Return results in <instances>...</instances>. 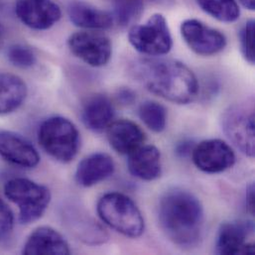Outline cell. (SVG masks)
<instances>
[{
  "instance_id": "6da1fadb",
  "label": "cell",
  "mask_w": 255,
  "mask_h": 255,
  "mask_svg": "<svg viewBox=\"0 0 255 255\" xmlns=\"http://www.w3.org/2000/svg\"><path fill=\"white\" fill-rule=\"evenodd\" d=\"M158 221L165 236L175 245L192 248L202 239L205 215L200 200L183 189L167 191L158 205Z\"/></svg>"
},
{
  "instance_id": "7a4b0ae2",
  "label": "cell",
  "mask_w": 255,
  "mask_h": 255,
  "mask_svg": "<svg viewBox=\"0 0 255 255\" xmlns=\"http://www.w3.org/2000/svg\"><path fill=\"white\" fill-rule=\"evenodd\" d=\"M137 74L149 92L168 102L188 105L198 96L199 84L195 74L179 61H143Z\"/></svg>"
},
{
  "instance_id": "3957f363",
  "label": "cell",
  "mask_w": 255,
  "mask_h": 255,
  "mask_svg": "<svg viewBox=\"0 0 255 255\" xmlns=\"http://www.w3.org/2000/svg\"><path fill=\"white\" fill-rule=\"evenodd\" d=\"M97 211L101 220L125 237L136 239L145 229L143 216L128 196L114 192L104 195L98 202Z\"/></svg>"
},
{
  "instance_id": "277c9868",
  "label": "cell",
  "mask_w": 255,
  "mask_h": 255,
  "mask_svg": "<svg viewBox=\"0 0 255 255\" xmlns=\"http://www.w3.org/2000/svg\"><path fill=\"white\" fill-rule=\"evenodd\" d=\"M38 140L52 158L62 163L71 162L81 145L78 128L63 117H52L44 121L39 128Z\"/></svg>"
},
{
  "instance_id": "5b68a950",
  "label": "cell",
  "mask_w": 255,
  "mask_h": 255,
  "mask_svg": "<svg viewBox=\"0 0 255 255\" xmlns=\"http://www.w3.org/2000/svg\"><path fill=\"white\" fill-rule=\"evenodd\" d=\"M6 198L17 205L18 220L22 225L38 221L46 212L51 194L47 187L26 178H14L4 186Z\"/></svg>"
},
{
  "instance_id": "8992f818",
  "label": "cell",
  "mask_w": 255,
  "mask_h": 255,
  "mask_svg": "<svg viewBox=\"0 0 255 255\" xmlns=\"http://www.w3.org/2000/svg\"><path fill=\"white\" fill-rule=\"evenodd\" d=\"M128 40L139 53L147 56H164L173 46L167 20L162 14L152 15L144 24L132 27Z\"/></svg>"
},
{
  "instance_id": "52a82bcc",
  "label": "cell",
  "mask_w": 255,
  "mask_h": 255,
  "mask_svg": "<svg viewBox=\"0 0 255 255\" xmlns=\"http://www.w3.org/2000/svg\"><path fill=\"white\" fill-rule=\"evenodd\" d=\"M255 111L248 107H234L225 113L222 127L225 134L242 153L255 157Z\"/></svg>"
},
{
  "instance_id": "ba28073f",
  "label": "cell",
  "mask_w": 255,
  "mask_h": 255,
  "mask_svg": "<svg viewBox=\"0 0 255 255\" xmlns=\"http://www.w3.org/2000/svg\"><path fill=\"white\" fill-rule=\"evenodd\" d=\"M71 52L91 67L106 66L113 54V46L109 37L96 32L82 31L74 33L68 39Z\"/></svg>"
},
{
  "instance_id": "9c48e42d",
  "label": "cell",
  "mask_w": 255,
  "mask_h": 255,
  "mask_svg": "<svg viewBox=\"0 0 255 255\" xmlns=\"http://www.w3.org/2000/svg\"><path fill=\"white\" fill-rule=\"evenodd\" d=\"M195 166L204 173L218 174L232 168L236 163L233 148L222 139H208L192 149Z\"/></svg>"
},
{
  "instance_id": "30bf717a",
  "label": "cell",
  "mask_w": 255,
  "mask_h": 255,
  "mask_svg": "<svg viewBox=\"0 0 255 255\" xmlns=\"http://www.w3.org/2000/svg\"><path fill=\"white\" fill-rule=\"evenodd\" d=\"M181 34L189 48L200 56L216 55L227 46L224 33L197 19L185 20L181 25Z\"/></svg>"
},
{
  "instance_id": "8fae6325",
  "label": "cell",
  "mask_w": 255,
  "mask_h": 255,
  "mask_svg": "<svg viewBox=\"0 0 255 255\" xmlns=\"http://www.w3.org/2000/svg\"><path fill=\"white\" fill-rule=\"evenodd\" d=\"M253 222H229L221 226L218 234L216 252L219 255H255L254 243L248 242L254 234Z\"/></svg>"
},
{
  "instance_id": "7c38bea8",
  "label": "cell",
  "mask_w": 255,
  "mask_h": 255,
  "mask_svg": "<svg viewBox=\"0 0 255 255\" xmlns=\"http://www.w3.org/2000/svg\"><path fill=\"white\" fill-rule=\"evenodd\" d=\"M15 12L24 25L34 30H47L62 16L60 6L53 0H17Z\"/></svg>"
},
{
  "instance_id": "4fadbf2b",
  "label": "cell",
  "mask_w": 255,
  "mask_h": 255,
  "mask_svg": "<svg viewBox=\"0 0 255 255\" xmlns=\"http://www.w3.org/2000/svg\"><path fill=\"white\" fill-rule=\"evenodd\" d=\"M0 156L22 168H34L40 162L37 149L26 138L12 131H0Z\"/></svg>"
},
{
  "instance_id": "5bb4252c",
  "label": "cell",
  "mask_w": 255,
  "mask_h": 255,
  "mask_svg": "<svg viewBox=\"0 0 255 255\" xmlns=\"http://www.w3.org/2000/svg\"><path fill=\"white\" fill-rule=\"evenodd\" d=\"M115 173L113 158L105 153H95L84 158L78 165L76 181L82 187H93Z\"/></svg>"
},
{
  "instance_id": "9a60e30c",
  "label": "cell",
  "mask_w": 255,
  "mask_h": 255,
  "mask_svg": "<svg viewBox=\"0 0 255 255\" xmlns=\"http://www.w3.org/2000/svg\"><path fill=\"white\" fill-rule=\"evenodd\" d=\"M71 254L66 240L50 227L36 229L24 245L23 255H67Z\"/></svg>"
},
{
  "instance_id": "2e32d148",
  "label": "cell",
  "mask_w": 255,
  "mask_h": 255,
  "mask_svg": "<svg viewBox=\"0 0 255 255\" xmlns=\"http://www.w3.org/2000/svg\"><path fill=\"white\" fill-rule=\"evenodd\" d=\"M107 131L111 146L115 151L123 155H129L142 146L146 140L143 130L128 120L113 122Z\"/></svg>"
},
{
  "instance_id": "e0dca14e",
  "label": "cell",
  "mask_w": 255,
  "mask_h": 255,
  "mask_svg": "<svg viewBox=\"0 0 255 255\" xmlns=\"http://www.w3.org/2000/svg\"><path fill=\"white\" fill-rule=\"evenodd\" d=\"M128 166L131 175L138 179L156 180L162 171L161 153L153 145H142L128 155Z\"/></svg>"
},
{
  "instance_id": "ac0fdd59",
  "label": "cell",
  "mask_w": 255,
  "mask_h": 255,
  "mask_svg": "<svg viewBox=\"0 0 255 255\" xmlns=\"http://www.w3.org/2000/svg\"><path fill=\"white\" fill-rule=\"evenodd\" d=\"M115 108L111 100L104 95H94L84 104L82 120L86 128L94 132L107 130L114 122Z\"/></svg>"
},
{
  "instance_id": "d6986e66",
  "label": "cell",
  "mask_w": 255,
  "mask_h": 255,
  "mask_svg": "<svg viewBox=\"0 0 255 255\" xmlns=\"http://www.w3.org/2000/svg\"><path fill=\"white\" fill-rule=\"evenodd\" d=\"M71 21L78 27L90 30H105L114 25V16L105 10L83 1H73L68 7Z\"/></svg>"
},
{
  "instance_id": "ffe728a7",
  "label": "cell",
  "mask_w": 255,
  "mask_h": 255,
  "mask_svg": "<svg viewBox=\"0 0 255 255\" xmlns=\"http://www.w3.org/2000/svg\"><path fill=\"white\" fill-rule=\"evenodd\" d=\"M27 97V86L18 76L0 73V116L17 111Z\"/></svg>"
},
{
  "instance_id": "44dd1931",
  "label": "cell",
  "mask_w": 255,
  "mask_h": 255,
  "mask_svg": "<svg viewBox=\"0 0 255 255\" xmlns=\"http://www.w3.org/2000/svg\"><path fill=\"white\" fill-rule=\"evenodd\" d=\"M197 2L206 13L225 23L237 21L241 14L237 0H197Z\"/></svg>"
},
{
  "instance_id": "7402d4cb",
  "label": "cell",
  "mask_w": 255,
  "mask_h": 255,
  "mask_svg": "<svg viewBox=\"0 0 255 255\" xmlns=\"http://www.w3.org/2000/svg\"><path fill=\"white\" fill-rule=\"evenodd\" d=\"M138 115L143 124L151 131L160 133L167 126V111L159 103L146 101L140 105Z\"/></svg>"
},
{
  "instance_id": "603a6c76",
  "label": "cell",
  "mask_w": 255,
  "mask_h": 255,
  "mask_svg": "<svg viewBox=\"0 0 255 255\" xmlns=\"http://www.w3.org/2000/svg\"><path fill=\"white\" fill-rule=\"evenodd\" d=\"M114 7V18L122 26L134 21L143 11L145 0H109Z\"/></svg>"
},
{
  "instance_id": "cb8c5ba5",
  "label": "cell",
  "mask_w": 255,
  "mask_h": 255,
  "mask_svg": "<svg viewBox=\"0 0 255 255\" xmlns=\"http://www.w3.org/2000/svg\"><path fill=\"white\" fill-rule=\"evenodd\" d=\"M7 58L13 66L21 69L31 68L36 63V56L33 50L22 44L12 45L7 51Z\"/></svg>"
},
{
  "instance_id": "d4e9b609",
  "label": "cell",
  "mask_w": 255,
  "mask_h": 255,
  "mask_svg": "<svg viewBox=\"0 0 255 255\" xmlns=\"http://www.w3.org/2000/svg\"><path fill=\"white\" fill-rule=\"evenodd\" d=\"M255 21L250 20L240 31V45L242 54L252 65H254L255 62Z\"/></svg>"
},
{
  "instance_id": "484cf974",
  "label": "cell",
  "mask_w": 255,
  "mask_h": 255,
  "mask_svg": "<svg viewBox=\"0 0 255 255\" xmlns=\"http://www.w3.org/2000/svg\"><path fill=\"white\" fill-rule=\"evenodd\" d=\"M14 217L7 205L0 199V241L6 240L13 231Z\"/></svg>"
},
{
  "instance_id": "4316f807",
  "label": "cell",
  "mask_w": 255,
  "mask_h": 255,
  "mask_svg": "<svg viewBox=\"0 0 255 255\" xmlns=\"http://www.w3.org/2000/svg\"><path fill=\"white\" fill-rule=\"evenodd\" d=\"M246 203H247L248 211L251 213V215L254 216L255 214V186L254 185H251V187L248 190Z\"/></svg>"
},
{
  "instance_id": "83f0119b",
  "label": "cell",
  "mask_w": 255,
  "mask_h": 255,
  "mask_svg": "<svg viewBox=\"0 0 255 255\" xmlns=\"http://www.w3.org/2000/svg\"><path fill=\"white\" fill-rule=\"evenodd\" d=\"M246 8L250 10H255V0H239Z\"/></svg>"
},
{
  "instance_id": "f1b7e54d",
  "label": "cell",
  "mask_w": 255,
  "mask_h": 255,
  "mask_svg": "<svg viewBox=\"0 0 255 255\" xmlns=\"http://www.w3.org/2000/svg\"><path fill=\"white\" fill-rule=\"evenodd\" d=\"M1 37H2V31H1V27H0V41H1Z\"/></svg>"
}]
</instances>
